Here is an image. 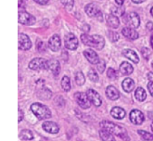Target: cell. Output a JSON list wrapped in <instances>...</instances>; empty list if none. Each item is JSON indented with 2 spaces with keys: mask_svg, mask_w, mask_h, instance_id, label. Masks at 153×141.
Instances as JSON below:
<instances>
[{
  "mask_svg": "<svg viewBox=\"0 0 153 141\" xmlns=\"http://www.w3.org/2000/svg\"><path fill=\"white\" fill-rule=\"evenodd\" d=\"M100 126L104 129L107 130L111 134H115V135L120 137L121 138L125 140L126 141H129L130 139L128 136V133L127 131L123 127L120 126L119 125L114 123V122H111V121L104 120L102 122H100Z\"/></svg>",
  "mask_w": 153,
  "mask_h": 141,
  "instance_id": "obj_1",
  "label": "cell"
},
{
  "mask_svg": "<svg viewBox=\"0 0 153 141\" xmlns=\"http://www.w3.org/2000/svg\"><path fill=\"white\" fill-rule=\"evenodd\" d=\"M82 42L85 46L94 48L97 50H101L104 48L105 41V39L100 35H88L87 34H82L81 35Z\"/></svg>",
  "mask_w": 153,
  "mask_h": 141,
  "instance_id": "obj_2",
  "label": "cell"
},
{
  "mask_svg": "<svg viewBox=\"0 0 153 141\" xmlns=\"http://www.w3.org/2000/svg\"><path fill=\"white\" fill-rule=\"evenodd\" d=\"M31 111L35 115L36 117L40 120L49 119L52 116L50 110L46 105L40 103L36 102L31 105Z\"/></svg>",
  "mask_w": 153,
  "mask_h": 141,
  "instance_id": "obj_3",
  "label": "cell"
},
{
  "mask_svg": "<svg viewBox=\"0 0 153 141\" xmlns=\"http://www.w3.org/2000/svg\"><path fill=\"white\" fill-rule=\"evenodd\" d=\"M123 20L124 23L126 24L131 28H137L140 26V19L139 15L135 12H131L123 16Z\"/></svg>",
  "mask_w": 153,
  "mask_h": 141,
  "instance_id": "obj_4",
  "label": "cell"
},
{
  "mask_svg": "<svg viewBox=\"0 0 153 141\" xmlns=\"http://www.w3.org/2000/svg\"><path fill=\"white\" fill-rule=\"evenodd\" d=\"M85 12L91 17H97L100 20H102V13L97 4L93 3L88 4L85 6Z\"/></svg>",
  "mask_w": 153,
  "mask_h": 141,
  "instance_id": "obj_5",
  "label": "cell"
},
{
  "mask_svg": "<svg viewBox=\"0 0 153 141\" xmlns=\"http://www.w3.org/2000/svg\"><path fill=\"white\" fill-rule=\"evenodd\" d=\"M18 22L22 25H32L35 23L36 18L25 11H19L18 13Z\"/></svg>",
  "mask_w": 153,
  "mask_h": 141,
  "instance_id": "obj_6",
  "label": "cell"
},
{
  "mask_svg": "<svg viewBox=\"0 0 153 141\" xmlns=\"http://www.w3.org/2000/svg\"><path fill=\"white\" fill-rule=\"evenodd\" d=\"M47 62L48 61H46L43 58H36L30 61L28 64V67L32 70H48Z\"/></svg>",
  "mask_w": 153,
  "mask_h": 141,
  "instance_id": "obj_7",
  "label": "cell"
},
{
  "mask_svg": "<svg viewBox=\"0 0 153 141\" xmlns=\"http://www.w3.org/2000/svg\"><path fill=\"white\" fill-rule=\"evenodd\" d=\"M65 47L70 50H76L79 46V40L73 33H68L64 37Z\"/></svg>",
  "mask_w": 153,
  "mask_h": 141,
  "instance_id": "obj_8",
  "label": "cell"
},
{
  "mask_svg": "<svg viewBox=\"0 0 153 141\" xmlns=\"http://www.w3.org/2000/svg\"><path fill=\"white\" fill-rule=\"evenodd\" d=\"M74 98L79 106L83 109H88L91 107V102L86 94L77 92L75 94Z\"/></svg>",
  "mask_w": 153,
  "mask_h": 141,
  "instance_id": "obj_9",
  "label": "cell"
},
{
  "mask_svg": "<svg viewBox=\"0 0 153 141\" xmlns=\"http://www.w3.org/2000/svg\"><path fill=\"white\" fill-rule=\"evenodd\" d=\"M32 43L28 35L20 33L18 35V48L21 50H28L31 49Z\"/></svg>",
  "mask_w": 153,
  "mask_h": 141,
  "instance_id": "obj_10",
  "label": "cell"
},
{
  "mask_svg": "<svg viewBox=\"0 0 153 141\" xmlns=\"http://www.w3.org/2000/svg\"><path fill=\"white\" fill-rule=\"evenodd\" d=\"M129 118L134 125H141L145 119L143 114L137 109H134L130 112Z\"/></svg>",
  "mask_w": 153,
  "mask_h": 141,
  "instance_id": "obj_11",
  "label": "cell"
},
{
  "mask_svg": "<svg viewBox=\"0 0 153 141\" xmlns=\"http://www.w3.org/2000/svg\"><path fill=\"white\" fill-rule=\"evenodd\" d=\"M87 96H88V99H89L90 102L92 104H94L96 107H100L102 105V98L100 96V94L97 92L96 91L93 89L88 90L86 93Z\"/></svg>",
  "mask_w": 153,
  "mask_h": 141,
  "instance_id": "obj_12",
  "label": "cell"
},
{
  "mask_svg": "<svg viewBox=\"0 0 153 141\" xmlns=\"http://www.w3.org/2000/svg\"><path fill=\"white\" fill-rule=\"evenodd\" d=\"M42 128L46 132L49 133V134H58L59 132V126L58 124L55 123L54 122H51V121H48V122H44L42 125Z\"/></svg>",
  "mask_w": 153,
  "mask_h": 141,
  "instance_id": "obj_13",
  "label": "cell"
},
{
  "mask_svg": "<svg viewBox=\"0 0 153 141\" xmlns=\"http://www.w3.org/2000/svg\"><path fill=\"white\" fill-rule=\"evenodd\" d=\"M49 47L52 52H58L61 48V38L58 34H54L49 40Z\"/></svg>",
  "mask_w": 153,
  "mask_h": 141,
  "instance_id": "obj_14",
  "label": "cell"
},
{
  "mask_svg": "<svg viewBox=\"0 0 153 141\" xmlns=\"http://www.w3.org/2000/svg\"><path fill=\"white\" fill-rule=\"evenodd\" d=\"M84 55L86 59L92 64H97L100 61L97 52H94L93 49H88L84 51Z\"/></svg>",
  "mask_w": 153,
  "mask_h": 141,
  "instance_id": "obj_15",
  "label": "cell"
},
{
  "mask_svg": "<svg viewBox=\"0 0 153 141\" xmlns=\"http://www.w3.org/2000/svg\"><path fill=\"white\" fill-rule=\"evenodd\" d=\"M48 70H50L55 76H58L61 72V65L58 60L51 59L47 62Z\"/></svg>",
  "mask_w": 153,
  "mask_h": 141,
  "instance_id": "obj_16",
  "label": "cell"
},
{
  "mask_svg": "<svg viewBox=\"0 0 153 141\" xmlns=\"http://www.w3.org/2000/svg\"><path fill=\"white\" fill-rule=\"evenodd\" d=\"M122 34H123L124 37L130 39V40H136L139 37L138 33L135 31V29L130 28V27H125L123 28Z\"/></svg>",
  "mask_w": 153,
  "mask_h": 141,
  "instance_id": "obj_17",
  "label": "cell"
},
{
  "mask_svg": "<svg viewBox=\"0 0 153 141\" xmlns=\"http://www.w3.org/2000/svg\"><path fill=\"white\" fill-rule=\"evenodd\" d=\"M106 96L109 99L115 101L120 98V92L115 87L108 86L106 88Z\"/></svg>",
  "mask_w": 153,
  "mask_h": 141,
  "instance_id": "obj_18",
  "label": "cell"
},
{
  "mask_svg": "<svg viewBox=\"0 0 153 141\" xmlns=\"http://www.w3.org/2000/svg\"><path fill=\"white\" fill-rule=\"evenodd\" d=\"M111 115L116 119H123L126 115L125 110L120 107H114L111 111Z\"/></svg>",
  "mask_w": 153,
  "mask_h": 141,
  "instance_id": "obj_19",
  "label": "cell"
},
{
  "mask_svg": "<svg viewBox=\"0 0 153 141\" xmlns=\"http://www.w3.org/2000/svg\"><path fill=\"white\" fill-rule=\"evenodd\" d=\"M123 55L126 58L132 61L133 63H134V64H138L139 61H140V59H139V57L138 55H137V54L134 51L131 50V49H125V50H123Z\"/></svg>",
  "mask_w": 153,
  "mask_h": 141,
  "instance_id": "obj_20",
  "label": "cell"
},
{
  "mask_svg": "<svg viewBox=\"0 0 153 141\" xmlns=\"http://www.w3.org/2000/svg\"><path fill=\"white\" fill-rule=\"evenodd\" d=\"M120 71L124 76H128V75H131L133 73L134 68H133L131 64L124 61L120 66Z\"/></svg>",
  "mask_w": 153,
  "mask_h": 141,
  "instance_id": "obj_21",
  "label": "cell"
},
{
  "mask_svg": "<svg viewBox=\"0 0 153 141\" xmlns=\"http://www.w3.org/2000/svg\"><path fill=\"white\" fill-rule=\"evenodd\" d=\"M123 89L126 93H131L134 88V82L130 78L124 79L122 83Z\"/></svg>",
  "mask_w": 153,
  "mask_h": 141,
  "instance_id": "obj_22",
  "label": "cell"
},
{
  "mask_svg": "<svg viewBox=\"0 0 153 141\" xmlns=\"http://www.w3.org/2000/svg\"><path fill=\"white\" fill-rule=\"evenodd\" d=\"M106 20H107V23L111 28H117L120 25V20L118 19L117 16H114L113 14H110L108 16H107L106 18Z\"/></svg>",
  "mask_w": 153,
  "mask_h": 141,
  "instance_id": "obj_23",
  "label": "cell"
},
{
  "mask_svg": "<svg viewBox=\"0 0 153 141\" xmlns=\"http://www.w3.org/2000/svg\"><path fill=\"white\" fill-rule=\"evenodd\" d=\"M100 136L103 141H115L113 134L104 128H102L100 131Z\"/></svg>",
  "mask_w": 153,
  "mask_h": 141,
  "instance_id": "obj_24",
  "label": "cell"
},
{
  "mask_svg": "<svg viewBox=\"0 0 153 141\" xmlns=\"http://www.w3.org/2000/svg\"><path fill=\"white\" fill-rule=\"evenodd\" d=\"M37 96L42 100H48L52 96V92L47 88H42L37 93Z\"/></svg>",
  "mask_w": 153,
  "mask_h": 141,
  "instance_id": "obj_25",
  "label": "cell"
},
{
  "mask_svg": "<svg viewBox=\"0 0 153 141\" xmlns=\"http://www.w3.org/2000/svg\"><path fill=\"white\" fill-rule=\"evenodd\" d=\"M134 96L137 101L143 102L146 99V91L142 88H137V89L135 91Z\"/></svg>",
  "mask_w": 153,
  "mask_h": 141,
  "instance_id": "obj_26",
  "label": "cell"
},
{
  "mask_svg": "<svg viewBox=\"0 0 153 141\" xmlns=\"http://www.w3.org/2000/svg\"><path fill=\"white\" fill-rule=\"evenodd\" d=\"M19 138L22 140H31L34 139V135L30 130L24 129L19 133Z\"/></svg>",
  "mask_w": 153,
  "mask_h": 141,
  "instance_id": "obj_27",
  "label": "cell"
},
{
  "mask_svg": "<svg viewBox=\"0 0 153 141\" xmlns=\"http://www.w3.org/2000/svg\"><path fill=\"white\" fill-rule=\"evenodd\" d=\"M61 88L66 92H68L71 89V85H70V80L68 76H64L61 79Z\"/></svg>",
  "mask_w": 153,
  "mask_h": 141,
  "instance_id": "obj_28",
  "label": "cell"
},
{
  "mask_svg": "<svg viewBox=\"0 0 153 141\" xmlns=\"http://www.w3.org/2000/svg\"><path fill=\"white\" fill-rule=\"evenodd\" d=\"M137 133L139 134V135L142 137V138L144 139L146 141H152L153 140V134H150L149 132L146 131H143V130H138Z\"/></svg>",
  "mask_w": 153,
  "mask_h": 141,
  "instance_id": "obj_29",
  "label": "cell"
},
{
  "mask_svg": "<svg viewBox=\"0 0 153 141\" xmlns=\"http://www.w3.org/2000/svg\"><path fill=\"white\" fill-rule=\"evenodd\" d=\"M75 79H76V84L79 85V86H82V85H83L85 83V77L82 72H77L76 73Z\"/></svg>",
  "mask_w": 153,
  "mask_h": 141,
  "instance_id": "obj_30",
  "label": "cell"
},
{
  "mask_svg": "<svg viewBox=\"0 0 153 141\" xmlns=\"http://www.w3.org/2000/svg\"><path fill=\"white\" fill-rule=\"evenodd\" d=\"M111 13L112 14L117 16V17L119 16H123L124 15V13H125V10L121 6H120V7H114L111 8Z\"/></svg>",
  "mask_w": 153,
  "mask_h": 141,
  "instance_id": "obj_31",
  "label": "cell"
},
{
  "mask_svg": "<svg viewBox=\"0 0 153 141\" xmlns=\"http://www.w3.org/2000/svg\"><path fill=\"white\" fill-rule=\"evenodd\" d=\"M88 77L92 82H97L99 81V76L94 69H91L88 73Z\"/></svg>",
  "mask_w": 153,
  "mask_h": 141,
  "instance_id": "obj_32",
  "label": "cell"
},
{
  "mask_svg": "<svg viewBox=\"0 0 153 141\" xmlns=\"http://www.w3.org/2000/svg\"><path fill=\"white\" fill-rule=\"evenodd\" d=\"M61 3L67 10H70L74 5V0H61Z\"/></svg>",
  "mask_w": 153,
  "mask_h": 141,
  "instance_id": "obj_33",
  "label": "cell"
},
{
  "mask_svg": "<svg viewBox=\"0 0 153 141\" xmlns=\"http://www.w3.org/2000/svg\"><path fill=\"white\" fill-rule=\"evenodd\" d=\"M108 38L111 42H117L120 39V35L117 32L113 31H108Z\"/></svg>",
  "mask_w": 153,
  "mask_h": 141,
  "instance_id": "obj_34",
  "label": "cell"
},
{
  "mask_svg": "<svg viewBox=\"0 0 153 141\" xmlns=\"http://www.w3.org/2000/svg\"><path fill=\"white\" fill-rule=\"evenodd\" d=\"M105 67H106V64H105V61L104 60H100V61H99L98 64H97V70H98L100 73H104L105 70Z\"/></svg>",
  "mask_w": 153,
  "mask_h": 141,
  "instance_id": "obj_35",
  "label": "cell"
},
{
  "mask_svg": "<svg viewBox=\"0 0 153 141\" xmlns=\"http://www.w3.org/2000/svg\"><path fill=\"white\" fill-rule=\"evenodd\" d=\"M107 76L109 79H116L117 77V72L115 71V70H114L113 68H108L107 71Z\"/></svg>",
  "mask_w": 153,
  "mask_h": 141,
  "instance_id": "obj_36",
  "label": "cell"
},
{
  "mask_svg": "<svg viewBox=\"0 0 153 141\" xmlns=\"http://www.w3.org/2000/svg\"><path fill=\"white\" fill-rule=\"evenodd\" d=\"M141 54L142 55H143V58H144L145 59L147 60L148 58H149V57L150 56L151 51L149 50V49H148V48L144 47L141 49Z\"/></svg>",
  "mask_w": 153,
  "mask_h": 141,
  "instance_id": "obj_37",
  "label": "cell"
},
{
  "mask_svg": "<svg viewBox=\"0 0 153 141\" xmlns=\"http://www.w3.org/2000/svg\"><path fill=\"white\" fill-rule=\"evenodd\" d=\"M24 117V114L20 108L18 109V122H20Z\"/></svg>",
  "mask_w": 153,
  "mask_h": 141,
  "instance_id": "obj_38",
  "label": "cell"
},
{
  "mask_svg": "<svg viewBox=\"0 0 153 141\" xmlns=\"http://www.w3.org/2000/svg\"><path fill=\"white\" fill-rule=\"evenodd\" d=\"M147 88L149 91V94H150L151 96L153 97V82H149V83L147 85Z\"/></svg>",
  "mask_w": 153,
  "mask_h": 141,
  "instance_id": "obj_39",
  "label": "cell"
},
{
  "mask_svg": "<svg viewBox=\"0 0 153 141\" xmlns=\"http://www.w3.org/2000/svg\"><path fill=\"white\" fill-rule=\"evenodd\" d=\"M34 1H35L36 3H37V4H47L48 1H49V0H34Z\"/></svg>",
  "mask_w": 153,
  "mask_h": 141,
  "instance_id": "obj_40",
  "label": "cell"
},
{
  "mask_svg": "<svg viewBox=\"0 0 153 141\" xmlns=\"http://www.w3.org/2000/svg\"><path fill=\"white\" fill-rule=\"evenodd\" d=\"M146 28H147V29L149 30V31H152V30H153V23H152V22H151V21L148 22L147 24H146Z\"/></svg>",
  "mask_w": 153,
  "mask_h": 141,
  "instance_id": "obj_41",
  "label": "cell"
},
{
  "mask_svg": "<svg viewBox=\"0 0 153 141\" xmlns=\"http://www.w3.org/2000/svg\"><path fill=\"white\" fill-rule=\"evenodd\" d=\"M148 79L149 80V82H153V73L152 72H151V73H149V74H148Z\"/></svg>",
  "mask_w": 153,
  "mask_h": 141,
  "instance_id": "obj_42",
  "label": "cell"
},
{
  "mask_svg": "<svg viewBox=\"0 0 153 141\" xmlns=\"http://www.w3.org/2000/svg\"><path fill=\"white\" fill-rule=\"evenodd\" d=\"M124 1H125V0H115V2H116L119 6H122Z\"/></svg>",
  "mask_w": 153,
  "mask_h": 141,
  "instance_id": "obj_43",
  "label": "cell"
},
{
  "mask_svg": "<svg viewBox=\"0 0 153 141\" xmlns=\"http://www.w3.org/2000/svg\"><path fill=\"white\" fill-rule=\"evenodd\" d=\"M148 117H149V119H151V120L152 121V122H153V111H149V112H148Z\"/></svg>",
  "mask_w": 153,
  "mask_h": 141,
  "instance_id": "obj_44",
  "label": "cell"
},
{
  "mask_svg": "<svg viewBox=\"0 0 153 141\" xmlns=\"http://www.w3.org/2000/svg\"><path fill=\"white\" fill-rule=\"evenodd\" d=\"M131 1L134 3H136V4H140V3L143 2V1H145L146 0H131Z\"/></svg>",
  "mask_w": 153,
  "mask_h": 141,
  "instance_id": "obj_45",
  "label": "cell"
},
{
  "mask_svg": "<svg viewBox=\"0 0 153 141\" xmlns=\"http://www.w3.org/2000/svg\"><path fill=\"white\" fill-rule=\"evenodd\" d=\"M150 43H151V46H152V49H153V35L151 37V40H150Z\"/></svg>",
  "mask_w": 153,
  "mask_h": 141,
  "instance_id": "obj_46",
  "label": "cell"
},
{
  "mask_svg": "<svg viewBox=\"0 0 153 141\" xmlns=\"http://www.w3.org/2000/svg\"><path fill=\"white\" fill-rule=\"evenodd\" d=\"M150 13H151V14H152V16H153V7H152V8H151V10H150Z\"/></svg>",
  "mask_w": 153,
  "mask_h": 141,
  "instance_id": "obj_47",
  "label": "cell"
},
{
  "mask_svg": "<svg viewBox=\"0 0 153 141\" xmlns=\"http://www.w3.org/2000/svg\"><path fill=\"white\" fill-rule=\"evenodd\" d=\"M151 128H152V131H153V122L152 123V125H151Z\"/></svg>",
  "mask_w": 153,
  "mask_h": 141,
  "instance_id": "obj_48",
  "label": "cell"
},
{
  "mask_svg": "<svg viewBox=\"0 0 153 141\" xmlns=\"http://www.w3.org/2000/svg\"><path fill=\"white\" fill-rule=\"evenodd\" d=\"M152 67H153V61H152Z\"/></svg>",
  "mask_w": 153,
  "mask_h": 141,
  "instance_id": "obj_49",
  "label": "cell"
}]
</instances>
